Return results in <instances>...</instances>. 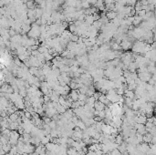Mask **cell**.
Returning a JSON list of instances; mask_svg holds the SVG:
<instances>
[{"instance_id":"20","label":"cell","mask_w":156,"mask_h":155,"mask_svg":"<svg viewBox=\"0 0 156 155\" xmlns=\"http://www.w3.org/2000/svg\"><path fill=\"white\" fill-rule=\"evenodd\" d=\"M154 116H155V117H156V111H155V113H154Z\"/></svg>"},{"instance_id":"12","label":"cell","mask_w":156,"mask_h":155,"mask_svg":"<svg viewBox=\"0 0 156 155\" xmlns=\"http://www.w3.org/2000/svg\"><path fill=\"white\" fill-rule=\"evenodd\" d=\"M136 139H137L138 142H139L140 144L143 142V135H142V134H141V133L137 132V134H136Z\"/></svg>"},{"instance_id":"17","label":"cell","mask_w":156,"mask_h":155,"mask_svg":"<svg viewBox=\"0 0 156 155\" xmlns=\"http://www.w3.org/2000/svg\"><path fill=\"white\" fill-rule=\"evenodd\" d=\"M24 111H25V117L27 118V119H28V120H31V119H32V114H31V112L27 111V110H24Z\"/></svg>"},{"instance_id":"11","label":"cell","mask_w":156,"mask_h":155,"mask_svg":"<svg viewBox=\"0 0 156 155\" xmlns=\"http://www.w3.org/2000/svg\"><path fill=\"white\" fill-rule=\"evenodd\" d=\"M142 21V17H141V16H136V17H134V21H133V25H135V26H137V25H139L140 23Z\"/></svg>"},{"instance_id":"7","label":"cell","mask_w":156,"mask_h":155,"mask_svg":"<svg viewBox=\"0 0 156 155\" xmlns=\"http://www.w3.org/2000/svg\"><path fill=\"white\" fill-rule=\"evenodd\" d=\"M67 154L68 155H78V151L74 147H69L67 150Z\"/></svg>"},{"instance_id":"1","label":"cell","mask_w":156,"mask_h":155,"mask_svg":"<svg viewBox=\"0 0 156 155\" xmlns=\"http://www.w3.org/2000/svg\"><path fill=\"white\" fill-rule=\"evenodd\" d=\"M138 77L141 79V81H143V82H149V80L152 79V74L150 73L149 71L141 72V73H138Z\"/></svg>"},{"instance_id":"6","label":"cell","mask_w":156,"mask_h":155,"mask_svg":"<svg viewBox=\"0 0 156 155\" xmlns=\"http://www.w3.org/2000/svg\"><path fill=\"white\" fill-rule=\"evenodd\" d=\"M19 137H20V134L18 133L17 131H11V132H10V139L18 140Z\"/></svg>"},{"instance_id":"18","label":"cell","mask_w":156,"mask_h":155,"mask_svg":"<svg viewBox=\"0 0 156 155\" xmlns=\"http://www.w3.org/2000/svg\"><path fill=\"white\" fill-rule=\"evenodd\" d=\"M81 6H82V8H90V3L88 2V1H84L81 3Z\"/></svg>"},{"instance_id":"19","label":"cell","mask_w":156,"mask_h":155,"mask_svg":"<svg viewBox=\"0 0 156 155\" xmlns=\"http://www.w3.org/2000/svg\"><path fill=\"white\" fill-rule=\"evenodd\" d=\"M96 155H104V152L102 151H96Z\"/></svg>"},{"instance_id":"4","label":"cell","mask_w":156,"mask_h":155,"mask_svg":"<svg viewBox=\"0 0 156 155\" xmlns=\"http://www.w3.org/2000/svg\"><path fill=\"white\" fill-rule=\"evenodd\" d=\"M152 137H153V135L152 133L147 132L146 134L143 135V142H145V143H152Z\"/></svg>"},{"instance_id":"16","label":"cell","mask_w":156,"mask_h":155,"mask_svg":"<svg viewBox=\"0 0 156 155\" xmlns=\"http://www.w3.org/2000/svg\"><path fill=\"white\" fill-rule=\"evenodd\" d=\"M155 125L153 124L152 122H150V121H147L146 123H145V127H146V129H152V127H154Z\"/></svg>"},{"instance_id":"8","label":"cell","mask_w":156,"mask_h":155,"mask_svg":"<svg viewBox=\"0 0 156 155\" xmlns=\"http://www.w3.org/2000/svg\"><path fill=\"white\" fill-rule=\"evenodd\" d=\"M1 147L4 149V151L7 152V153H8V152H10V151H11L12 149V145L9 142L8 143H6L4 144V145H1Z\"/></svg>"},{"instance_id":"13","label":"cell","mask_w":156,"mask_h":155,"mask_svg":"<svg viewBox=\"0 0 156 155\" xmlns=\"http://www.w3.org/2000/svg\"><path fill=\"white\" fill-rule=\"evenodd\" d=\"M49 126H50V128L52 129V130H56V129L57 128V121H51V122L49 123Z\"/></svg>"},{"instance_id":"9","label":"cell","mask_w":156,"mask_h":155,"mask_svg":"<svg viewBox=\"0 0 156 155\" xmlns=\"http://www.w3.org/2000/svg\"><path fill=\"white\" fill-rule=\"evenodd\" d=\"M38 72H39L38 68H36V67H31V68H29V73H30L31 75L36 77V76L38 74Z\"/></svg>"},{"instance_id":"15","label":"cell","mask_w":156,"mask_h":155,"mask_svg":"<svg viewBox=\"0 0 156 155\" xmlns=\"http://www.w3.org/2000/svg\"><path fill=\"white\" fill-rule=\"evenodd\" d=\"M101 92H99V91H96L95 93H94V95H93V97L95 98V99L96 100H99V97L101 96Z\"/></svg>"},{"instance_id":"5","label":"cell","mask_w":156,"mask_h":155,"mask_svg":"<svg viewBox=\"0 0 156 155\" xmlns=\"http://www.w3.org/2000/svg\"><path fill=\"white\" fill-rule=\"evenodd\" d=\"M124 97H126V98H131V99H134V98H136V96H135V92H133L132 90H125Z\"/></svg>"},{"instance_id":"3","label":"cell","mask_w":156,"mask_h":155,"mask_svg":"<svg viewBox=\"0 0 156 155\" xmlns=\"http://www.w3.org/2000/svg\"><path fill=\"white\" fill-rule=\"evenodd\" d=\"M69 96L73 101H78L79 100V96H80V91L79 90H71L69 93Z\"/></svg>"},{"instance_id":"2","label":"cell","mask_w":156,"mask_h":155,"mask_svg":"<svg viewBox=\"0 0 156 155\" xmlns=\"http://www.w3.org/2000/svg\"><path fill=\"white\" fill-rule=\"evenodd\" d=\"M106 107L107 106L104 104V103L100 102L99 100H96L95 104H94V109H95L96 110H99V111H100V110H104Z\"/></svg>"},{"instance_id":"14","label":"cell","mask_w":156,"mask_h":155,"mask_svg":"<svg viewBox=\"0 0 156 155\" xmlns=\"http://www.w3.org/2000/svg\"><path fill=\"white\" fill-rule=\"evenodd\" d=\"M110 153H111V155H122V152L118 150V148H116V149H114V150H112V151H110Z\"/></svg>"},{"instance_id":"10","label":"cell","mask_w":156,"mask_h":155,"mask_svg":"<svg viewBox=\"0 0 156 155\" xmlns=\"http://www.w3.org/2000/svg\"><path fill=\"white\" fill-rule=\"evenodd\" d=\"M106 16L108 17V19H115L117 17V13L113 11H110L106 14Z\"/></svg>"}]
</instances>
